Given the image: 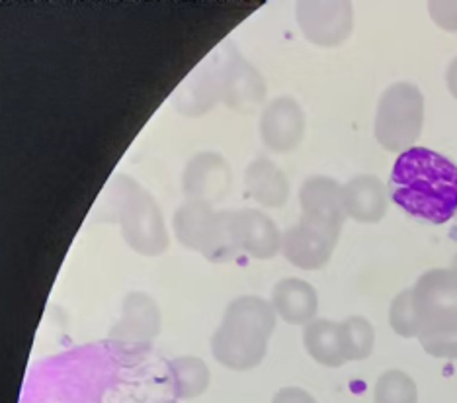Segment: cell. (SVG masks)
I'll return each instance as SVG.
<instances>
[{"label":"cell","mask_w":457,"mask_h":403,"mask_svg":"<svg viewBox=\"0 0 457 403\" xmlns=\"http://www.w3.org/2000/svg\"><path fill=\"white\" fill-rule=\"evenodd\" d=\"M389 196L412 218L448 223L457 212V164L428 147L404 151L393 164Z\"/></svg>","instance_id":"1"},{"label":"cell","mask_w":457,"mask_h":403,"mask_svg":"<svg viewBox=\"0 0 457 403\" xmlns=\"http://www.w3.org/2000/svg\"><path fill=\"white\" fill-rule=\"evenodd\" d=\"M110 200L123 239L135 253L159 256L166 251L169 231H166L162 212L137 181L120 174L112 181Z\"/></svg>","instance_id":"2"},{"label":"cell","mask_w":457,"mask_h":403,"mask_svg":"<svg viewBox=\"0 0 457 403\" xmlns=\"http://www.w3.org/2000/svg\"><path fill=\"white\" fill-rule=\"evenodd\" d=\"M174 235L182 247L212 263H228L238 255L231 230V210L215 212L212 204L186 200L174 214Z\"/></svg>","instance_id":"3"},{"label":"cell","mask_w":457,"mask_h":403,"mask_svg":"<svg viewBox=\"0 0 457 403\" xmlns=\"http://www.w3.org/2000/svg\"><path fill=\"white\" fill-rule=\"evenodd\" d=\"M424 128V95L412 82H395L379 98L373 133L383 149L404 153L419 141Z\"/></svg>","instance_id":"4"},{"label":"cell","mask_w":457,"mask_h":403,"mask_svg":"<svg viewBox=\"0 0 457 403\" xmlns=\"http://www.w3.org/2000/svg\"><path fill=\"white\" fill-rule=\"evenodd\" d=\"M295 20L307 41L330 49L350 38L354 10L346 0H303L295 8Z\"/></svg>","instance_id":"5"},{"label":"cell","mask_w":457,"mask_h":403,"mask_svg":"<svg viewBox=\"0 0 457 403\" xmlns=\"http://www.w3.org/2000/svg\"><path fill=\"white\" fill-rule=\"evenodd\" d=\"M420 333L430 329L457 327V278L450 268H432L412 286Z\"/></svg>","instance_id":"6"},{"label":"cell","mask_w":457,"mask_h":403,"mask_svg":"<svg viewBox=\"0 0 457 403\" xmlns=\"http://www.w3.org/2000/svg\"><path fill=\"white\" fill-rule=\"evenodd\" d=\"M217 73H220V97L228 110L251 113L262 106L266 80L238 54L235 46H227L225 55L217 59Z\"/></svg>","instance_id":"7"},{"label":"cell","mask_w":457,"mask_h":403,"mask_svg":"<svg viewBox=\"0 0 457 403\" xmlns=\"http://www.w3.org/2000/svg\"><path fill=\"white\" fill-rule=\"evenodd\" d=\"M301 218L320 230L340 235L342 225L346 222L345 196H342V184L325 174L309 177L299 190Z\"/></svg>","instance_id":"8"},{"label":"cell","mask_w":457,"mask_h":403,"mask_svg":"<svg viewBox=\"0 0 457 403\" xmlns=\"http://www.w3.org/2000/svg\"><path fill=\"white\" fill-rule=\"evenodd\" d=\"M233 184V172L220 153H195L182 172V190L188 200L215 204L225 198Z\"/></svg>","instance_id":"9"},{"label":"cell","mask_w":457,"mask_h":403,"mask_svg":"<svg viewBox=\"0 0 457 403\" xmlns=\"http://www.w3.org/2000/svg\"><path fill=\"white\" fill-rule=\"evenodd\" d=\"M305 136V113L292 97H278L262 110L261 138L274 153L294 151Z\"/></svg>","instance_id":"10"},{"label":"cell","mask_w":457,"mask_h":403,"mask_svg":"<svg viewBox=\"0 0 457 403\" xmlns=\"http://www.w3.org/2000/svg\"><path fill=\"white\" fill-rule=\"evenodd\" d=\"M212 353L225 368L245 372L262 363L268 353V339L251 329L223 322L212 337Z\"/></svg>","instance_id":"11"},{"label":"cell","mask_w":457,"mask_h":403,"mask_svg":"<svg viewBox=\"0 0 457 403\" xmlns=\"http://www.w3.org/2000/svg\"><path fill=\"white\" fill-rule=\"evenodd\" d=\"M340 235L299 220L282 239V255L301 271H319L330 263Z\"/></svg>","instance_id":"12"},{"label":"cell","mask_w":457,"mask_h":403,"mask_svg":"<svg viewBox=\"0 0 457 403\" xmlns=\"http://www.w3.org/2000/svg\"><path fill=\"white\" fill-rule=\"evenodd\" d=\"M231 230L238 253L268 261L282 253L284 233L261 210L243 208L231 210Z\"/></svg>","instance_id":"13"},{"label":"cell","mask_w":457,"mask_h":403,"mask_svg":"<svg viewBox=\"0 0 457 403\" xmlns=\"http://www.w3.org/2000/svg\"><path fill=\"white\" fill-rule=\"evenodd\" d=\"M345 210L350 220L360 223H379L387 214L389 189L373 174H358L342 184Z\"/></svg>","instance_id":"14"},{"label":"cell","mask_w":457,"mask_h":403,"mask_svg":"<svg viewBox=\"0 0 457 403\" xmlns=\"http://www.w3.org/2000/svg\"><path fill=\"white\" fill-rule=\"evenodd\" d=\"M161 331V312L154 299L143 292H133L123 299L121 322L112 331L113 339L129 343H149Z\"/></svg>","instance_id":"15"},{"label":"cell","mask_w":457,"mask_h":403,"mask_svg":"<svg viewBox=\"0 0 457 403\" xmlns=\"http://www.w3.org/2000/svg\"><path fill=\"white\" fill-rule=\"evenodd\" d=\"M272 307L286 323L307 325L317 319L319 296L315 288L301 278H284L272 290Z\"/></svg>","instance_id":"16"},{"label":"cell","mask_w":457,"mask_h":403,"mask_svg":"<svg viewBox=\"0 0 457 403\" xmlns=\"http://www.w3.org/2000/svg\"><path fill=\"white\" fill-rule=\"evenodd\" d=\"M245 189L264 208H282L289 198V182L278 164L258 157L245 171Z\"/></svg>","instance_id":"17"},{"label":"cell","mask_w":457,"mask_h":403,"mask_svg":"<svg viewBox=\"0 0 457 403\" xmlns=\"http://www.w3.org/2000/svg\"><path fill=\"white\" fill-rule=\"evenodd\" d=\"M217 102H221L220 97V73H217V59L210 65H205L200 73L186 85L179 95H176V110L182 112L184 116H202L210 112Z\"/></svg>","instance_id":"18"},{"label":"cell","mask_w":457,"mask_h":403,"mask_svg":"<svg viewBox=\"0 0 457 403\" xmlns=\"http://www.w3.org/2000/svg\"><path fill=\"white\" fill-rule=\"evenodd\" d=\"M303 345L309 357L319 365L328 368H338L346 365L345 347H342L340 323L330 319H313L303 329Z\"/></svg>","instance_id":"19"},{"label":"cell","mask_w":457,"mask_h":403,"mask_svg":"<svg viewBox=\"0 0 457 403\" xmlns=\"http://www.w3.org/2000/svg\"><path fill=\"white\" fill-rule=\"evenodd\" d=\"M276 312L272 302L258 296H241L227 306L223 322L251 329L254 333L270 339L276 329Z\"/></svg>","instance_id":"20"},{"label":"cell","mask_w":457,"mask_h":403,"mask_svg":"<svg viewBox=\"0 0 457 403\" xmlns=\"http://www.w3.org/2000/svg\"><path fill=\"white\" fill-rule=\"evenodd\" d=\"M169 382L174 398L194 399L210 388V368L197 357H179L169 363Z\"/></svg>","instance_id":"21"},{"label":"cell","mask_w":457,"mask_h":403,"mask_svg":"<svg viewBox=\"0 0 457 403\" xmlns=\"http://www.w3.org/2000/svg\"><path fill=\"white\" fill-rule=\"evenodd\" d=\"M342 347H345L346 363L366 360L376 347V329L361 315H350L340 322Z\"/></svg>","instance_id":"22"},{"label":"cell","mask_w":457,"mask_h":403,"mask_svg":"<svg viewBox=\"0 0 457 403\" xmlns=\"http://www.w3.org/2000/svg\"><path fill=\"white\" fill-rule=\"evenodd\" d=\"M376 403H419V388L403 370H387L378 378L373 388Z\"/></svg>","instance_id":"23"},{"label":"cell","mask_w":457,"mask_h":403,"mask_svg":"<svg viewBox=\"0 0 457 403\" xmlns=\"http://www.w3.org/2000/svg\"><path fill=\"white\" fill-rule=\"evenodd\" d=\"M389 325L395 333L412 339L420 335V319L417 314V307H414V298H412V288L399 292L393 298L391 307H389Z\"/></svg>","instance_id":"24"},{"label":"cell","mask_w":457,"mask_h":403,"mask_svg":"<svg viewBox=\"0 0 457 403\" xmlns=\"http://www.w3.org/2000/svg\"><path fill=\"white\" fill-rule=\"evenodd\" d=\"M422 348L430 357L455 360L457 358V327L430 329L419 335Z\"/></svg>","instance_id":"25"},{"label":"cell","mask_w":457,"mask_h":403,"mask_svg":"<svg viewBox=\"0 0 457 403\" xmlns=\"http://www.w3.org/2000/svg\"><path fill=\"white\" fill-rule=\"evenodd\" d=\"M428 14L444 32L457 34V0H432L428 3Z\"/></svg>","instance_id":"26"},{"label":"cell","mask_w":457,"mask_h":403,"mask_svg":"<svg viewBox=\"0 0 457 403\" xmlns=\"http://www.w3.org/2000/svg\"><path fill=\"white\" fill-rule=\"evenodd\" d=\"M272 403H317L309 391L301 388H284L276 391Z\"/></svg>","instance_id":"27"},{"label":"cell","mask_w":457,"mask_h":403,"mask_svg":"<svg viewBox=\"0 0 457 403\" xmlns=\"http://www.w3.org/2000/svg\"><path fill=\"white\" fill-rule=\"evenodd\" d=\"M445 87H448L450 95L457 100V57L452 59L448 69H445Z\"/></svg>","instance_id":"28"},{"label":"cell","mask_w":457,"mask_h":403,"mask_svg":"<svg viewBox=\"0 0 457 403\" xmlns=\"http://www.w3.org/2000/svg\"><path fill=\"white\" fill-rule=\"evenodd\" d=\"M450 271H452V274L457 278V253L453 255V258H452V264H450Z\"/></svg>","instance_id":"29"},{"label":"cell","mask_w":457,"mask_h":403,"mask_svg":"<svg viewBox=\"0 0 457 403\" xmlns=\"http://www.w3.org/2000/svg\"><path fill=\"white\" fill-rule=\"evenodd\" d=\"M157 403H176L174 399H161V401H157Z\"/></svg>","instance_id":"30"}]
</instances>
